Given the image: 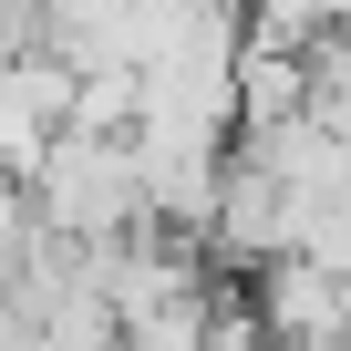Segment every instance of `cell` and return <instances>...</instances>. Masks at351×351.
I'll use <instances>...</instances> for the list:
<instances>
[{"label":"cell","instance_id":"cell-1","mask_svg":"<svg viewBox=\"0 0 351 351\" xmlns=\"http://www.w3.org/2000/svg\"><path fill=\"white\" fill-rule=\"evenodd\" d=\"M32 197H42V217H52L62 238H83V248L134 238V228L155 217L134 134H83V124H62V145H52L42 176H32Z\"/></svg>","mask_w":351,"mask_h":351},{"label":"cell","instance_id":"cell-2","mask_svg":"<svg viewBox=\"0 0 351 351\" xmlns=\"http://www.w3.org/2000/svg\"><path fill=\"white\" fill-rule=\"evenodd\" d=\"M248 310L289 351H351V279L320 269L310 248H279L269 269H248Z\"/></svg>","mask_w":351,"mask_h":351},{"label":"cell","instance_id":"cell-3","mask_svg":"<svg viewBox=\"0 0 351 351\" xmlns=\"http://www.w3.org/2000/svg\"><path fill=\"white\" fill-rule=\"evenodd\" d=\"M73 93H83V73L52 42L42 52H0V165H11V176H42V155L73 124Z\"/></svg>","mask_w":351,"mask_h":351},{"label":"cell","instance_id":"cell-4","mask_svg":"<svg viewBox=\"0 0 351 351\" xmlns=\"http://www.w3.org/2000/svg\"><path fill=\"white\" fill-rule=\"evenodd\" d=\"M134 155H145V197L165 228H207L228 165H238L228 134H197V124H134Z\"/></svg>","mask_w":351,"mask_h":351},{"label":"cell","instance_id":"cell-5","mask_svg":"<svg viewBox=\"0 0 351 351\" xmlns=\"http://www.w3.org/2000/svg\"><path fill=\"white\" fill-rule=\"evenodd\" d=\"M310 93H320L310 52L248 32V52H238V124H289V114H310Z\"/></svg>","mask_w":351,"mask_h":351},{"label":"cell","instance_id":"cell-6","mask_svg":"<svg viewBox=\"0 0 351 351\" xmlns=\"http://www.w3.org/2000/svg\"><path fill=\"white\" fill-rule=\"evenodd\" d=\"M52 52L73 73L134 62V0H52Z\"/></svg>","mask_w":351,"mask_h":351},{"label":"cell","instance_id":"cell-7","mask_svg":"<svg viewBox=\"0 0 351 351\" xmlns=\"http://www.w3.org/2000/svg\"><path fill=\"white\" fill-rule=\"evenodd\" d=\"M217 320H228L217 279H207V289H176V300H155V310H134V320H124V351H207V341H217Z\"/></svg>","mask_w":351,"mask_h":351},{"label":"cell","instance_id":"cell-8","mask_svg":"<svg viewBox=\"0 0 351 351\" xmlns=\"http://www.w3.org/2000/svg\"><path fill=\"white\" fill-rule=\"evenodd\" d=\"M73 124H83V134H134V124H145V62H104V73H83Z\"/></svg>","mask_w":351,"mask_h":351},{"label":"cell","instance_id":"cell-9","mask_svg":"<svg viewBox=\"0 0 351 351\" xmlns=\"http://www.w3.org/2000/svg\"><path fill=\"white\" fill-rule=\"evenodd\" d=\"M330 32H351V0H330Z\"/></svg>","mask_w":351,"mask_h":351}]
</instances>
